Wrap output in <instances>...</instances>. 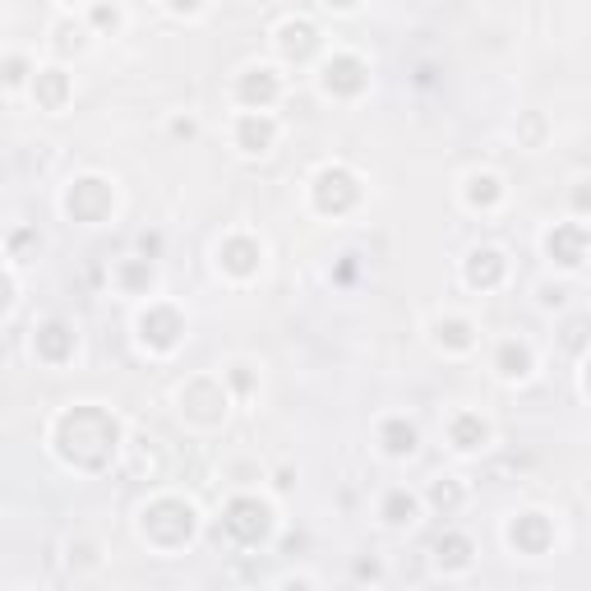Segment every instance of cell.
I'll use <instances>...</instances> for the list:
<instances>
[{"label": "cell", "mask_w": 591, "mask_h": 591, "mask_svg": "<svg viewBox=\"0 0 591 591\" xmlns=\"http://www.w3.org/2000/svg\"><path fill=\"white\" fill-rule=\"evenodd\" d=\"M116 421H111L107 411L97 407H74L61 416L56 425V448H61L65 462H79V467H102L111 458V448H116Z\"/></svg>", "instance_id": "cell-1"}, {"label": "cell", "mask_w": 591, "mask_h": 591, "mask_svg": "<svg viewBox=\"0 0 591 591\" xmlns=\"http://www.w3.org/2000/svg\"><path fill=\"white\" fill-rule=\"evenodd\" d=\"M194 531V508L181 499H157L153 508H144V536H153L157 545H185Z\"/></svg>", "instance_id": "cell-2"}, {"label": "cell", "mask_w": 591, "mask_h": 591, "mask_svg": "<svg viewBox=\"0 0 591 591\" xmlns=\"http://www.w3.org/2000/svg\"><path fill=\"white\" fill-rule=\"evenodd\" d=\"M222 522H227V531H231V536H236L241 545H259L268 531H273V508L245 495V499H231V504H227V518H222Z\"/></svg>", "instance_id": "cell-3"}, {"label": "cell", "mask_w": 591, "mask_h": 591, "mask_svg": "<svg viewBox=\"0 0 591 591\" xmlns=\"http://www.w3.org/2000/svg\"><path fill=\"white\" fill-rule=\"evenodd\" d=\"M356 199H361V185H356V176L347 167L319 171V181H314V208L319 213H347Z\"/></svg>", "instance_id": "cell-4"}, {"label": "cell", "mask_w": 591, "mask_h": 591, "mask_svg": "<svg viewBox=\"0 0 591 591\" xmlns=\"http://www.w3.org/2000/svg\"><path fill=\"white\" fill-rule=\"evenodd\" d=\"M65 208H70L74 218H84V222H97V218H107L111 213V190L107 181H79L70 194H65Z\"/></svg>", "instance_id": "cell-5"}, {"label": "cell", "mask_w": 591, "mask_h": 591, "mask_svg": "<svg viewBox=\"0 0 591 591\" xmlns=\"http://www.w3.org/2000/svg\"><path fill=\"white\" fill-rule=\"evenodd\" d=\"M181 333H185V324H181V314L171 310V305H153V310L139 319V338H144L148 347H157V351L176 347Z\"/></svg>", "instance_id": "cell-6"}, {"label": "cell", "mask_w": 591, "mask_h": 591, "mask_svg": "<svg viewBox=\"0 0 591 591\" xmlns=\"http://www.w3.org/2000/svg\"><path fill=\"white\" fill-rule=\"evenodd\" d=\"M545 250H550V259L564 268H578L582 259H587V227H578V222H564V227H555L550 236H545Z\"/></svg>", "instance_id": "cell-7"}, {"label": "cell", "mask_w": 591, "mask_h": 591, "mask_svg": "<svg viewBox=\"0 0 591 591\" xmlns=\"http://www.w3.org/2000/svg\"><path fill=\"white\" fill-rule=\"evenodd\" d=\"M324 88L333 97H356L365 88V65L356 56H333L324 65Z\"/></svg>", "instance_id": "cell-8"}, {"label": "cell", "mask_w": 591, "mask_h": 591, "mask_svg": "<svg viewBox=\"0 0 591 591\" xmlns=\"http://www.w3.org/2000/svg\"><path fill=\"white\" fill-rule=\"evenodd\" d=\"M218 259L231 278H250V273H259V259H264V254H259V245H254L250 236H231L218 250Z\"/></svg>", "instance_id": "cell-9"}, {"label": "cell", "mask_w": 591, "mask_h": 591, "mask_svg": "<svg viewBox=\"0 0 591 591\" xmlns=\"http://www.w3.org/2000/svg\"><path fill=\"white\" fill-rule=\"evenodd\" d=\"M508 541L518 545V550H527V555H541L545 545H550V522H545V513H522V518L508 527Z\"/></svg>", "instance_id": "cell-10"}, {"label": "cell", "mask_w": 591, "mask_h": 591, "mask_svg": "<svg viewBox=\"0 0 591 591\" xmlns=\"http://www.w3.org/2000/svg\"><path fill=\"white\" fill-rule=\"evenodd\" d=\"M278 47H282V56H287V61H305V56L319 47V33H314L310 24H301V19H291V24H282Z\"/></svg>", "instance_id": "cell-11"}, {"label": "cell", "mask_w": 591, "mask_h": 591, "mask_svg": "<svg viewBox=\"0 0 591 591\" xmlns=\"http://www.w3.org/2000/svg\"><path fill=\"white\" fill-rule=\"evenodd\" d=\"M273 134H278V125H273V116H264V111H259V116H245L241 121V130H236V144L245 148V153H264L268 144H273Z\"/></svg>", "instance_id": "cell-12"}, {"label": "cell", "mask_w": 591, "mask_h": 591, "mask_svg": "<svg viewBox=\"0 0 591 591\" xmlns=\"http://www.w3.org/2000/svg\"><path fill=\"white\" fill-rule=\"evenodd\" d=\"M273 97H278V74L273 70H245V79H241V102L245 107L264 111Z\"/></svg>", "instance_id": "cell-13"}, {"label": "cell", "mask_w": 591, "mask_h": 591, "mask_svg": "<svg viewBox=\"0 0 591 591\" xmlns=\"http://www.w3.org/2000/svg\"><path fill=\"white\" fill-rule=\"evenodd\" d=\"M504 278V254L499 250H476L467 259V282L471 287H495Z\"/></svg>", "instance_id": "cell-14"}, {"label": "cell", "mask_w": 591, "mask_h": 591, "mask_svg": "<svg viewBox=\"0 0 591 591\" xmlns=\"http://www.w3.org/2000/svg\"><path fill=\"white\" fill-rule=\"evenodd\" d=\"M453 448H462V453H471V448H481L485 439H490V425L481 421V416H471V411H462L458 421H453Z\"/></svg>", "instance_id": "cell-15"}, {"label": "cell", "mask_w": 591, "mask_h": 591, "mask_svg": "<svg viewBox=\"0 0 591 591\" xmlns=\"http://www.w3.org/2000/svg\"><path fill=\"white\" fill-rule=\"evenodd\" d=\"M499 374H504V379H527L531 374V347L527 342H504V347H499Z\"/></svg>", "instance_id": "cell-16"}, {"label": "cell", "mask_w": 591, "mask_h": 591, "mask_svg": "<svg viewBox=\"0 0 591 591\" xmlns=\"http://www.w3.org/2000/svg\"><path fill=\"white\" fill-rule=\"evenodd\" d=\"M70 347H74V333L65 324H47L42 333H37V351H42L47 361H65Z\"/></svg>", "instance_id": "cell-17"}, {"label": "cell", "mask_w": 591, "mask_h": 591, "mask_svg": "<svg viewBox=\"0 0 591 591\" xmlns=\"http://www.w3.org/2000/svg\"><path fill=\"white\" fill-rule=\"evenodd\" d=\"M384 448L393 453V458L411 453V448H416V425H407V421H388V425H384Z\"/></svg>", "instance_id": "cell-18"}, {"label": "cell", "mask_w": 591, "mask_h": 591, "mask_svg": "<svg viewBox=\"0 0 591 591\" xmlns=\"http://www.w3.org/2000/svg\"><path fill=\"white\" fill-rule=\"evenodd\" d=\"M411 513H416V499H411L407 490H393V495L384 499V518L393 522V527H402V522H411Z\"/></svg>", "instance_id": "cell-19"}, {"label": "cell", "mask_w": 591, "mask_h": 591, "mask_svg": "<svg viewBox=\"0 0 591 591\" xmlns=\"http://www.w3.org/2000/svg\"><path fill=\"white\" fill-rule=\"evenodd\" d=\"M435 555H439V564L462 568V564L471 559V545L462 541V536H448V541H439V545H435Z\"/></svg>", "instance_id": "cell-20"}, {"label": "cell", "mask_w": 591, "mask_h": 591, "mask_svg": "<svg viewBox=\"0 0 591 591\" xmlns=\"http://www.w3.org/2000/svg\"><path fill=\"white\" fill-rule=\"evenodd\" d=\"M37 88H42V102H47V107L56 111V107H61V97H65V88H70V84H65V74H61V70H47V74H37Z\"/></svg>", "instance_id": "cell-21"}, {"label": "cell", "mask_w": 591, "mask_h": 591, "mask_svg": "<svg viewBox=\"0 0 591 591\" xmlns=\"http://www.w3.org/2000/svg\"><path fill=\"white\" fill-rule=\"evenodd\" d=\"M471 190H467V199H471V204H485V208H490V204H499V194H504V190H499V181H495V176H471Z\"/></svg>", "instance_id": "cell-22"}, {"label": "cell", "mask_w": 591, "mask_h": 591, "mask_svg": "<svg viewBox=\"0 0 591 591\" xmlns=\"http://www.w3.org/2000/svg\"><path fill=\"white\" fill-rule=\"evenodd\" d=\"M435 504H439V508H444V504H458V490H453V485H448V490H444V485H435Z\"/></svg>", "instance_id": "cell-23"}, {"label": "cell", "mask_w": 591, "mask_h": 591, "mask_svg": "<svg viewBox=\"0 0 591 591\" xmlns=\"http://www.w3.org/2000/svg\"><path fill=\"white\" fill-rule=\"evenodd\" d=\"M167 5H171V10H176V14H194V10H199V5H204V0H167Z\"/></svg>", "instance_id": "cell-24"}, {"label": "cell", "mask_w": 591, "mask_h": 591, "mask_svg": "<svg viewBox=\"0 0 591 591\" xmlns=\"http://www.w3.org/2000/svg\"><path fill=\"white\" fill-rule=\"evenodd\" d=\"M328 5H333V10H356L361 0H328Z\"/></svg>", "instance_id": "cell-25"}, {"label": "cell", "mask_w": 591, "mask_h": 591, "mask_svg": "<svg viewBox=\"0 0 591 591\" xmlns=\"http://www.w3.org/2000/svg\"><path fill=\"white\" fill-rule=\"evenodd\" d=\"M587 393H591V365H587Z\"/></svg>", "instance_id": "cell-26"}]
</instances>
